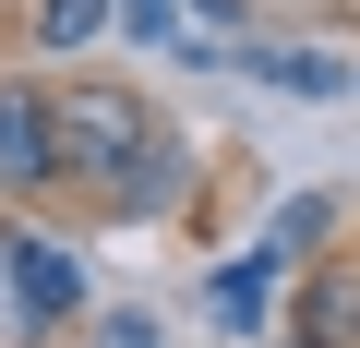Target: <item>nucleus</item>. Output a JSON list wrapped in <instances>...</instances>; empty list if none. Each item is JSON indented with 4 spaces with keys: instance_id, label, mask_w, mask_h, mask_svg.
<instances>
[{
    "instance_id": "obj_6",
    "label": "nucleus",
    "mask_w": 360,
    "mask_h": 348,
    "mask_svg": "<svg viewBox=\"0 0 360 348\" xmlns=\"http://www.w3.org/2000/svg\"><path fill=\"white\" fill-rule=\"evenodd\" d=\"M312 336H324V348H348V336H360V288H348V276H324V288H312Z\"/></svg>"
},
{
    "instance_id": "obj_7",
    "label": "nucleus",
    "mask_w": 360,
    "mask_h": 348,
    "mask_svg": "<svg viewBox=\"0 0 360 348\" xmlns=\"http://www.w3.org/2000/svg\"><path fill=\"white\" fill-rule=\"evenodd\" d=\"M264 84H300V96H336V60H300V49H276V60H252Z\"/></svg>"
},
{
    "instance_id": "obj_3",
    "label": "nucleus",
    "mask_w": 360,
    "mask_h": 348,
    "mask_svg": "<svg viewBox=\"0 0 360 348\" xmlns=\"http://www.w3.org/2000/svg\"><path fill=\"white\" fill-rule=\"evenodd\" d=\"M37 181H60V108L0 84V193H37Z\"/></svg>"
},
{
    "instance_id": "obj_2",
    "label": "nucleus",
    "mask_w": 360,
    "mask_h": 348,
    "mask_svg": "<svg viewBox=\"0 0 360 348\" xmlns=\"http://www.w3.org/2000/svg\"><path fill=\"white\" fill-rule=\"evenodd\" d=\"M60 312H84V264L72 252H49V240H0V324H60Z\"/></svg>"
},
{
    "instance_id": "obj_9",
    "label": "nucleus",
    "mask_w": 360,
    "mask_h": 348,
    "mask_svg": "<svg viewBox=\"0 0 360 348\" xmlns=\"http://www.w3.org/2000/svg\"><path fill=\"white\" fill-rule=\"evenodd\" d=\"M96 348H156V324H144V312H120V324H108Z\"/></svg>"
},
{
    "instance_id": "obj_8",
    "label": "nucleus",
    "mask_w": 360,
    "mask_h": 348,
    "mask_svg": "<svg viewBox=\"0 0 360 348\" xmlns=\"http://www.w3.org/2000/svg\"><path fill=\"white\" fill-rule=\"evenodd\" d=\"M120 25L132 37H180V0H120Z\"/></svg>"
},
{
    "instance_id": "obj_10",
    "label": "nucleus",
    "mask_w": 360,
    "mask_h": 348,
    "mask_svg": "<svg viewBox=\"0 0 360 348\" xmlns=\"http://www.w3.org/2000/svg\"><path fill=\"white\" fill-rule=\"evenodd\" d=\"M300 348H324V336H300Z\"/></svg>"
},
{
    "instance_id": "obj_5",
    "label": "nucleus",
    "mask_w": 360,
    "mask_h": 348,
    "mask_svg": "<svg viewBox=\"0 0 360 348\" xmlns=\"http://www.w3.org/2000/svg\"><path fill=\"white\" fill-rule=\"evenodd\" d=\"M37 37H49V49H84V37H108V0H49V13H37Z\"/></svg>"
},
{
    "instance_id": "obj_1",
    "label": "nucleus",
    "mask_w": 360,
    "mask_h": 348,
    "mask_svg": "<svg viewBox=\"0 0 360 348\" xmlns=\"http://www.w3.org/2000/svg\"><path fill=\"white\" fill-rule=\"evenodd\" d=\"M144 156H156V120H144L120 84H84V96H60V168H72V181L120 193Z\"/></svg>"
},
{
    "instance_id": "obj_4",
    "label": "nucleus",
    "mask_w": 360,
    "mask_h": 348,
    "mask_svg": "<svg viewBox=\"0 0 360 348\" xmlns=\"http://www.w3.org/2000/svg\"><path fill=\"white\" fill-rule=\"evenodd\" d=\"M205 300H217V324H252V312L276 300V252H252V264H217V288H205Z\"/></svg>"
}]
</instances>
